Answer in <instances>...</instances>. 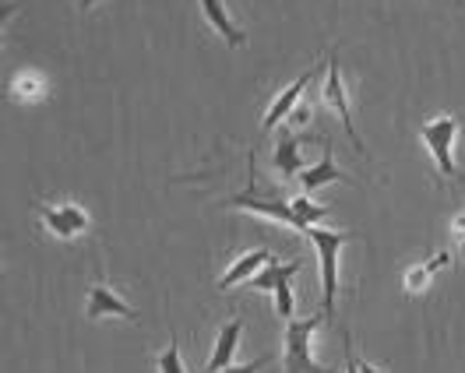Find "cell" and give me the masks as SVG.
<instances>
[{
  "label": "cell",
  "instance_id": "obj_2",
  "mask_svg": "<svg viewBox=\"0 0 465 373\" xmlns=\"http://www.w3.org/2000/svg\"><path fill=\"white\" fill-rule=\"evenodd\" d=\"M459 131H462V116H455V113L434 116L430 123L420 127V142L430 148L434 166L444 180H462L465 176V172L455 166V142H459Z\"/></svg>",
  "mask_w": 465,
  "mask_h": 373
},
{
  "label": "cell",
  "instance_id": "obj_9",
  "mask_svg": "<svg viewBox=\"0 0 465 373\" xmlns=\"http://www.w3.org/2000/svg\"><path fill=\"white\" fill-rule=\"evenodd\" d=\"M324 155H321V162H314V166H307V170L300 172V183H303V191L307 194H314V191H321V187H328V183H349V187H356V180L349 176V172H342L339 166H335V155H331V142L324 138Z\"/></svg>",
  "mask_w": 465,
  "mask_h": 373
},
{
  "label": "cell",
  "instance_id": "obj_12",
  "mask_svg": "<svg viewBox=\"0 0 465 373\" xmlns=\"http://www.w3.org/2000/svg\"><path fill=\"white\" fill-rule=\"evenodd\" d=\"M240 335H243V320H240V317H232L230 324L219 328L215 345H212V356H208V363H204V373H219V370H226V367H232Z\"/></svg>",
  "mask_w": 465,
  "mask_h": 373
},
{
  "label": "cell",
  "instance_id": "obj_3",
  "mask_svg": "<svg viewBox=\"0 0 465 373\" xmlns=\"http://www.w3.org/2000/svg\"><path fill=\"white\" fill-rule=\"evenodd\" d=\"M328 317H303V320H286V328H282V342H286V359H282V367L286 373H335L328 370V367H321L318 359H314V331H318L321 324H324Z\"/></svg>",
  "mask_w": 465,
  "mask_h": 373
},
{
  "label": "cell",
  "instance_id": "obj_20",
  "mask_svg": "<svg viewBox=\"0 0 465 373\" xmlns=\"http://www.w3.org/2000/svg\"><path fill=\"white\" fill-rule=\"evenodd\" d=\"M342 356H346V373H360V359H356V348H352V335L342 331Z\"/></svg>",
  "mask_w": 465,
  "mask_h": 373
},
{
  "label": "cell",
  "instance_id": "obj_17",
  "mask_svg": "<svg viewBox=\"0 0 465 373\" xmlns=\"http://www.w3.org/2000/svg\"><path fill=\"white\" fill-rule=\"evenodd\" d=\"M290 204H292V211H296V219H300V226H303V232H307L311 226H314V222H321V219L328 215V208H324V204H314L311 198H307V194L292 198Z\"/></svg>",
  "mask_w": 465,
  "mask_h": 373
},
{
  "label": "cell",
  "instance_id": "obj_11",
  "mask_svg": "<svg viewBox=\"0 0 465 373\" xmlns=\"http://www.w3.org/2000/svg\"><path fill=\"white\" fill-rule=\"evenodd\" d=\"M272 260H275V254H272V250H264V247H258V250H247V254H240V258L232 260L226 275H219L215 289H219V292H226V289L240 286V282H251V279L262 271L264 264H272Z\"/></svg>",
  "mask_w": 465,
  "mask_h": 373
},
{
  "label": "cell",
  "instance_id": "obj_24",
  "mask_svg": "<svg viewBox=\"0 0 465 373\" xmlns=\"http://www.w3.org/2000/svg\"><path fill=\"white\" fill-rule=\"evenodd\" d=\"M95 4H99V0H78V11H92Z\"/></svg>",
  "mask_w": 465,
  "mask_h": 373
},
{
  "label": "cell",
  "instance_id": "obj_8",
  "mask_svg": "<svg viewBox=\"0 0 465 373\" xmlns=\"http://www.w3.org/2000/svg\"><path fill=\"white\" fill-rule=\"evenodd\" d=\"M311 82H314V67H311V71H303V74H300V78H296L290 88H282V92L272 99V106L264 110V120H262L264 134H272L279 123H286V120H290V113L296 110V106H300V95H303V88L311 85Z\"/></svg>",
  "mask_w": 465,
  "mask_h": 373
},
{
  "label": "cell",
  "instance_id": "obj_10",
  "mask_svg": "<svg viewBox=\"0 0 465 373\" xmlns=\"http://www.w3.org/2000/svg\"><path fill=\"white\" fill-rule=\"evenodd\" d=\"M198 4H202L208 25L223 35V43H226L230 50H243V46H247V32H243V25H236V22H232L226 0H198Z\"/></svg>",
  "mask_w": 465,
  "mask_h": 373
},
{
  "label": "cell",
  "instance_id": "obj_4",
  "mask_svg": "<svg viewBox=\"0 0 465 373\" xmlns=\"http://www.w3.org/2000/svg\"><path fill=\"white\" fill-rule=\"evenodd\" d=\"M230 208H243V211H254V215H264V219H272V222H282V226H290V230H300V219H296V211H292L290 201H279V198H264L258 194V187H254V172H251V183H247V191L243 194H232Z\"/></svg>",
  "mask_w": 465,
  "mask_h": 373
},
{
  "label": "cell",
  "instance_id": "obj_14",
  "mask_svg": "<svg viewBox=\"0 0 465 373\" xmlns=\"http://www.w3.org/2000/svg\"><path fill=\"white\" fill-rule=\"evenodd\" d=\"M275 170L282 172V180H292L296 172H303V155H300V138L296 134H282L279 144H275V155H272Z\"/></svg>",
  "mask_w": 465,
  "mask_h": 373
},
{
  "label": "cell",
  "instance_id": "obj_15",
  "mask_svg": "<svg viewBox=\"0 0 465 373\" xmlns=\"http://www.w3.org/2000/svg\"><path fill=\"white\" fill-rule=\"evenodd\" d=\"M451 264V254L448 250H440L437 258H430L427 264H416V268H409L406 279H402V286H406L409 296H416V292H423V289H430V282H434V275L440 271V268H448Z\"/></svg>",
  "mask_w": 465,
  "mask_h": 373
},
{
  "label": "cell",
  "instance_id": "obj_18",
  "mask_svg": "<svg viewBox=\"0 0 465 373\" xmlns=\"http://www.w3.org/2000/svg\"><path fill=\"white\" fill-rule=\"evenodd\" d=\"M155 373H187L183 370V359H180V345L170 339V345H166V352L155 359Z\"/></svg>",
  "mask_w": 465,
  "mask_h": 373
},
{
  "label": "cell",
  "instance_id": "obj_7",
  "mask_svg": "<svg viewBox=\"0 0 465 373\" xmlns=\"http://www.w3.org/2000/svg\"><path fill=\"white\" fill-rule=\"evenodd\" d=\"M39 219H43L46 232H54L60 240H74V236H82L88 230V211L74 201L43 204L39 208Z\"/></svg>",
  "mask_w": 465,
  "mask_h": 373
},
{
  "label": "cell",
  "instance_id": "obj_6",
  "mask_svg": "<svg viewBox=\"0 0 465 373\" xmlns=\"http://www.w3.org/2000/svg\"><path fill=\"white\" fill-rule=\"evenodd\" d=\"M103 317H124L127 324H142L138 310L106 282H92L85 299V320H103Z\"/></svg>",
  "mask_w": 465,
  "mask_h": 373
},
{
  "label": "cell",
  "instance_id": "obj_23",
  "mask_svg": "<svg viewBox=\"0 0 465 373\" xmlns=\"http://www.w3.org/2000/svg\"><path fill=\"white\" fill-rule=\"evenodd\" d=\"M360 373H388V370H381V367H374V363L363 359V363H360Z\"/></svg>",
  "mask_w": 465,
  "mask_h": 373
},
{
  "label": "cell",
  "instance_id": "obj_21",
  "mask_svg": "<svg viewBox=\"0 0 465 373\" xmlns=\"http://www.w3.org/2000/svg\"><path fill=\"white\" fill-rule=\"evenodd\" d=\"M286 123H292V127H303V123H311V106H307V103H300V106H296V110L290 113V120H286Z\"/></svg>",
  "mask_w": 465,
  "mask_h": 373
},
{
  "label": "cell",
  "instance_id": "obj_13",
  "mask_svg": "<svg viewBox=\"0 0 465 373\" xmlns=\"http://www.w3.org/2000/svg\"><path fill=\"white\" fill-rule=\"evenodd\" d=\"M300 271H303V258H292V260H286V264L275 258L247 282V289H251V292H275V289L290 286Z\"/></svg>",
  "mask_w": 465,
  "mask_h": 373
},
{
  "label": "cell",
  "instance_id": "obj_22",
  "mask_svg": "<svg viewBox=\"0 0 465 373\" xmlns=\"http://www.w3.org/2000/svg\"><path fill=\"white\" fill-rule=\"evenodd\" d=\"M451 232L459 236V243H462V250H465V211H462V215H455V219H451Z\"/></svg>",
  "mask_w": 465,
  "mask_h": 373
},
{
  "label": "cell",
  "instance_id": "obj_16",
  "mask_svg": "<svg viewBox=\"0 0 465 373\" xmlns=\"http://www.w3.org/2000/svg\"><path fill=\"white\" fill-rule=\"evenodd\" d=\"M7 95H11L15 103H39V99L46 95V82H43L35 71H22V74H15Z\"/></svg>",
  "mask_w": 465,
  "mask_h": 373
},
{
  "label": "cell",
  "instance_id": "obj_5",
  "mask_svg": "<svg viewBox=\"0 0 465 373\" xmlns=\"http://www.w3.org/2000/svg\"><path fill=\"white\" fill-rule=\"evenodd\" d=\"M321 95H324V103L339 113L342 120V127H346V138L352 142V148L363 155L367 148H363V138L356 134V123H352V110H349V99H346V85H342V67H339V54H331L328 57V74H324V88H321Z\"/></svg>",
  "mask_w": 465,
  "mask_h": 373
},
{
  "label": "cell",
  "instance_id": "obj_1",
  "mask_svg": "<svg viewBox=\"0 0 465 373\" xmlns=\"http://www.w3.org/2000/svg\"><path fill=\"white\" fill-rule=\"evenodd\" d=\"M303 236L318 247L324 317H335V299H339V254H342V247H346V243L356 240V232H331V230H321V226H311Z\"/></svg>",
  "mask_w": 465,
  "mask_h": 373
},
{
  "label": "cell",
  "instance_id": "obj_19",
  "mask_svg": "<svg viewBox=\"0 0 465 373\" xmlns=\"http://www.w3.org/2000/svg\"><path fill=\"white\" fill-rule=\"evenodd\" d=\"M272 363V356H258V359H251V363H240V367H226V370L219 373H262L264 367Z\"/></svg>",
  "mask_w": 465,
  "mask_h": 373
}]
</instances>
